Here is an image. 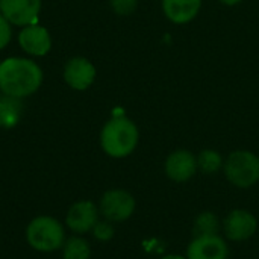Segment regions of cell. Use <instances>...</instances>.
Wrapping results in <instances>:
<instances>
[{"label":"cell","instance_id":"2e32d148","mask_svg":"<svg viewBox=\"0 0 259 259\" xmlns=\"http://www.w3.org/2000/svg\"><path fill=\"white\" fill-rule=\"evenodd\" d=\"M219 219L212 212H202L194 222V235L206 237V235H219Z\"/></svg>","mask_w":259,"mask_h":259},{"label":"cell","instance_id":"5b68a950","mask_svg":"<svg viewBox=\"0 0 259 259\" xmlns=\"http://www.w3.org/2000/svg\"><path fill=\"white\" fill-rule=\"evenodd\" d=\"M134 211L135 199L124 190H109L100 199L99 212H102V215L111 223L127 220Z\"/></svg>","mask_w":259,"mask_h":259},{"label":"cell","instance_id":"8fae6325","mask_svg":"<svg viewBox=\"0 0 259 259\" xmlns=\"http://www.w3.org/2000/svg\"><path fill=\"white\" fill-rule=\"evenodd\" d=\"M256 219L244 209L232 211L225 220V234L232 241H244L256 232Z\"/></svg>","mask_w":259,"mask_h":259},{"label":"cell","instance_id":"52a82bcc","mask_svg":"<svg viewBox=\"0 0 259 259\" xmlns=\"http://www.w3.org/2000/svg\"><path fill=\"white\" fill-rule=\"evenodd\" d=\"M97 222H99V209L90 200L76 202L74 205H71V208L65 215L67 228L77 235L93 231Z\"/></svg>","mask_w":259,"mask_h":259},{"label":"cell","instance_id":"8992f818","mask_svg":"<svg viewBox=\"0 0 259 259\" xmlns=\"http://www.w3.org/2000/svg\"><path fill=\"white\" fill-rule=\"evenodd\" d=\"M41 9V0H2L0 12L15 26L33 24Z\"/></svg>","mask_w":259,"mask_h":259},{"label":"cell","instance_id":"7c38bea8","mask_svg":"<svg viewBox=\"0 0 259 259\" xmlns=\"http://www.w3.org/2000/svg\"><path fill=\"white\" fill-rule=\"evenodd\" d=\"M197 168V158L188 150H176L165 161V173L175 182L190 181Z\"/></svg>","mask_w":259,"mask_h":259},{"label":"cell","instance_id":"277c9868","mask_svg":"<svg viewBox=\"0 0 259 259\" xmlns=\"http://www.w3.org/2000/svg\"><path fill=\"white\" fill-rule=\"evenodd\" d=\"M225 173L235 187L249 188L259 181V158L247 150L234 152L225 162Z\"/></svg>","mask_w":259,"mask_h":259},{"label":"cell","instance_id":"7402d4cb","mask_svg":"<svg viewBox=\"0 0 259 259\" xmlns=\"http://www.w3.org/2000/svg\"><path fill=\"white\" fill-rule=\"evenodd\" d=\"M162 259H187V258H184V256H181V255H168V256H164Z\"/></svg>","mask_w":259,"mask_h":259},{"label":"cell","instance_id":"6da1fadb","mask_svg":"<svg viewBox=\"0 0 259 259\" xmlns=\"http://www.w3.org/2000/svg\"><path fill=\"white\" fill-rule=\"evenodd\" d=\"M42 83V70L26 58H8L0 62V91L5 96L29 97Z\"/></svg>","mask_w":259,"mask_h":259},{"label":"cell","instance_id":"9c48e42d","mask_svg":"<svg viewBox=\"0 0 259 259\" xmlns=\"http://www.w3.org/2000/svg\"><path fill=\"white\" fill-rule=\"evenodd\" d=\"M18 44L21 49L32 56H44L52 47V38L49 30L39 24L24 26L18 33Z\"/></svg>","mask_w":259,"mask_h":259},{"label":"cell","instance_id":"603a6c76","mask_svg":"<svg viewBox=\"0 0 259 259\" xmlns=\"http://www.w3.org/2000/svg\"><path fill=\"white\" fill-rule=\"evenodd\" d=\"M0 100H2V91H0Z\"/></svg>","mask_w":259,"mask_h":259},{"label":"cell","instance_id":"ac0fdd59","mask_svg":"<svg viewBox=\"0 0 259 259\" xmlns=\"http://www.w3.org/2000/svg\"><path fill=\"white\" fill-rule=\"evenodd\" d=\"M91 232L96 237V240H99V241H109V240H112V237L115 234V229L111 225V222H108V220L100 222L99 220Z\"/></svg>","mask_w":259,"mask_h":259},{"label":"cell","instance_id":"7a4b0ae2","mask_svg":"<svg viewBox=\"0 0 259 259\" xmlns=\"http://www.w3.org/2000/svg\"><path fill=\"white\" fill-rule=\"evenodd\" d=\"M138 127L129 118L120 115L111 118L100 132V146L103 152L112 158H124L131 155L138 144Z\"/></svg>","mask_w":259,"mask_h":259},{"label":"cell","instance_id":"3957f363","mask_svg":"<svg viewBox=\"0 0 259 259\" xmlns=\"http://www.w3.org/2000/svg\"><path fill=\"white\" fill-rule=\"evenodd\" d=\"M27 244L36 252L52 253L62 247L65 241V229L59 220L47 215L35 217L26 228Z\"/></svg>","mask_w":259,"mask_h":259},{"label":"cell","instance_id":"44dd1931","mask_svg":"<svg viewBox=\"0 0 259 259\" xmlns=\"http://www.w3.org/2000/svg\"><path fill=\"white\" fill-rule=\"evenodd\" d=\"M222 3H225V5H229V6H234V5H238L241 0H220Z\"/></svg>","mask_w":259,"mask_h":259},{"label":"cell","instance_id":"ffe728a7","mask_svg":"<svg viewBox=\"0 0 259 259\" xmlns=\"http://www.w3.org/2000/svg\"><path fill=\"white\" fill-rule=\"evenodd\" d=\"M11 23L0 12V50L5 49L11 41Z\"/></svg>","mask_w":259,"mask_h":259},{"label":"cell","instance_id":"cb8c5ba5","mask_svg":"<svg viewBox=\"0 0 259 259\" xmlns=\"http://www.w3.org/2000/svg\"><path fill=\"white\" fill-rule=\"evenodd\" d=\"M0 3H2V0H0Z\"/></svg>","mask_w":259,"mask_h":259},{"label":"cell","instance_id":"d6986e66","mask_svg":"<svg viewBox=\"0 0 259 259\" xmlns=\"http://www.w3.org/2000/svg\"><path fill=\"white\" fill-rule=\"evenodd\" d=\"M109 2H111L112 9L118 15H129L138 6V0H109Z\"/></svg>","mask_w":259,"mask_h":259},{"label":"cell","instance_id":"4fadbf2b","mask_svg":"<svg viewBox=\"0 0 259 259\" xmlns=\"http://www.w3.org/2000/svg\"><path fill=\"white\" fill-rule=\"evenodd\" d=\"M202 0H162V9L168 20L178 24L191 21L200 11Z\"/></svg>","mask_w":259,"mask_h":259},{"label":"cell","instance_id":"e0dca14e","mask_svg":"<svg viewBox=\"0 0 259 259\" xmlns=\"http://www.w3.org/2000/svg\"><path fill=\"white\" fill-rule=\"evenodd\" d=\"M197 167L208 175L217 173L223 167V158L215 150H203L197 156Z\"/></svg>","mask_w":259,"mask_h":259},{"label":"cell","instance_id":"5bb4252c","mask_svg":"<svg viewBox=\"0 0 259 259\" xmlns=\"http://www.w3.org/2000/svg\"><path fill=\"white\" fill-rule=\"evenodd\" d=\"M21 103L20 99L2 96L0 100V126L14 127L21 117Z\"/></svg>","mask_w":259,"mask_h":259},{"label":"cell","instance_id":"ba28073f","mask_svg":"<svg viewBox=\"0 0 259 259\" xmlns=\"http://www.w3.org/2000/svg\"><path fill=\"white\" fill-rule=\"evenodd\" d=\"M96 79V67L91 61L82 56H76L67 61L64 67V80L68 87L77 91H83L93 85Z\"/></svg>","mask_w":259,"mask_h":259},{"label":"cell","instance_id":"30bf717a","mask_svg":"<svg viewBox=\"0 0 259 259\" xmlns=\"http://www.w3.org/2000/svg\"><path fill=\"white\" fill-rule=\"evenodd\" d=\"M228 246L219 235L196 237L187 250V259H226Z\"/></svg>","mask_w":259,"mask_h":259},{"label":"cell","instance_id":"9a60e30c","mask_svg":"<svg viewBox=\"0 0 259 259\" xmlns=\"http://www.w3.org/2000/svg\"><path fill=\"white\" fill-rule=\"evenodd\" d=\"M61 249L64 259H90L91 256V247L88 241L77 235L65 238Z\"/></svg>","mask_w":259,"mask_h":259}]
</instances>
